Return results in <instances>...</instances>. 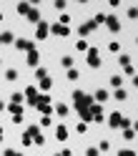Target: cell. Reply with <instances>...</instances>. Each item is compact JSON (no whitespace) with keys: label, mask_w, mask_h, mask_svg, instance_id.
<instances>
[{"label":"cell","mask_w":138,"mask_h":156,"mask_svg":"<svg viewBox=\"0 0 138 156\" xmlns=\"http://www.w3.org/2000/svg\"><path fill=\"white\" fill-rule=\"evenodd\" d=\"M73 103H75V108H78V113H81L83 121H93V98L88 93L75 91L73 93Z\"/></svg>","instance_id":"obj_1"},{"label":"cell","mask_w":138,"mask_h":156,"mask_svg":"<svg viewBox=\"0 0 138 156\" xmlns=\"http://www.w3.org/2000/svg\"><path fill=\"white\" fill-rule=\"evenodd\" d=\"M108 126L111 129H128V119H123L121 113H111L108 116Z\"/></svg>","instance_id":"obj_2"},{"label":"cell","mask_w":138,"mask_h":156,"mask_svg":"<svg viewBox=\"0 0 138 156\" xmlns=\"http://www.w3.org/2000/svg\"><path fill=\"white\" fill-rule=\"evenodd\" d=\"M88 66H91V68H101V53H98L95 51V48H88Z\"/></svg>","instance_id":"obj_3"},{"label":"cell","mask_w":138,"mask_h":156,"mask_svg":"<svg viewBox=\"0 0 138 156\" xmlns=\"http://www.w3.org/2000/svg\"><path fill=\"white\" fill-rule=\"evenodd\" d=\"M105 28H108V30H113V33H118V30H121V20H118V18L116 15H105Z\"/></svg>","instance_id":"obj_4"},{"label":"cell","mask_w":138,"mask_h":156,"mask_svg":"<svg viewBox=\"0 0 138 156\" xmlns=\"http://www.w3.org/2000/svg\"><path fill=\"white\" fill-rule=\"evenodd\" d=\"M48 33H50V25H48L45 20H40L38 28H35V38H38V41H43V38H48Z\"/></svg>","instance_id":"obj_5"},{"label":"cell","mask_w":138,"mask_h":156,"mask_svg":"<svg viewBox=\"0 0 138 156\" xmlns=\"http://www.w3.org/2000/svg\"><path fill=\"white\" fill-rule=\"evenodd\" d=\"M38 133H40V129H38V126H30V129L25 131V136H23V146H30V144H33V139H35Z\"/></svg>","instance_id":"obj_6"},{"label":"cell","mask_w":138,"mask_h":156,"mask_svg":"<svg viewBox=\"0 0 138 156\" xmlns=\"http://www.w3.org/2000/svg\"><path fill=\"white\" fill-rule=\"evenodd\" d=\"M50 33H53V35H58V38H65L68 33H71V28L63 25V23H55V25L50 28Z\"/></svg>","instance_id":"obj_7"},{"label":"cell","mask_w":138,"mask_h":156,"mask_svg":"<svg viewBox=\"0 0 138 156\" xmlns=\"http://www.w3.org/2000/svg\"><path fill=\"white\" fill-rule=\"evenodd\" d=\"M118 63L123 66V71H126L128 76H133V66H131V55H126V53H123V55H118Z\"/></svg>","instance_id":"obj_8"},{"label":"cell","mask_w":138,"mask_h":156,"mask_svg":"<svg viewBox=\"0 0 138 156\" xmlns=\"http://www.w3.org/2000/svg\"><path fill=\"white\" fill-rule=\"evenodd\" d=\"M25 61H28V66H30V68H38V63H40V53L33 48V51H28V58H25Z\"/></svg>","instance_id":"obj_9"},{"label":"cell","mask_w":138,"mask_h":156,"mask_svg":"<svg viewBox=\"0 0 138 156\" xmlns=\"http://www.w3.org/2000/svg\"><path fill=\"white\" fill-rule=\"evenodd\" d=\"M95 28H98V23H95V20H88V23H83L81 28H78V33H81V35H88V33H93Z\"/></svg>","instance_id":"obj_10"},{"label":"cell","mask_w":138,"mask_h":156,"mask_svg":"<svg viewBox=\"0 0 138 156\" xmlns=\"http://www.w3.org/2000/svg\"><path fill=\"white\" fill-rule=\"evenodd\" d=\"M15 48H18V51H33V43L30 41H25V38H18V41H15Z\"/></svg>","instance_id":"obj_11"},{"label":"cell","mask_w":138,"mask_h":156,"mask_svg":"<svg viewBox=\"0 0 138 156\" xmlns=\"http://www.w3.org/2000/svg\"><path fill=\"white\" fill-rule=\"evenodd\" d=\"M93 121L103 123V106L101 103H93Z\"/></svg>","instance_id":"obj_12"},{"label":"cell","mask_w":138,"mask_h":156,"mask_svg":"<svg viewBox=\"0 0 138 156\" xmlns=\"http://www.w3.org/2000/svg\"><path fill=\"white\" fill-rule=\"evenodd\" d=\"M25 98H28V103L35 106V101H38V88H33V86H30V88H25Z\"/></svg>","instance_id":"obj_13"},{"label":"cell","mask_w":138,"mask_h":156,"mask_svg":"<svg viewBox=\"0 0 138 156\" xmlns=\"http://www.w3.org/2000/svg\"><path fill=\"white\" fill-rule=\"evenodd\" d=\"M95 101H98V103H105V101H108V91H105V88H98V91H95Z\"/></svg>","instance_id":"obj_14"},{"label":"cell","mask_w":138,"mask_h":156,"mask_svg":"<svg viewBox=\"0 0 138 156\" xmlns=\"http://www.w3.org/2000/svg\"><path fill=\"white\" fill-rule=\"evenodd\" d=\"M38 83H40V88H43V91H50V86H53V81H50V78H48V76L38 78Z\"/></svg>","instance_id":"obj_15"},{"label":"cell","mask_w":138,"mask_h":156,"mask_svg":"<svg viewBox=\"0 0 138 156\" xmlns=\"http://www.w3.org/2000/svg\"><path fill=\"white\" fill-rule=\"evenodd\" d=\"M28 20L30 23H40V13H38L35 8H30V10H28Z\"/></svg>","instance_id":"obj_16"},{"label":"cell","mask_w":138,"mask_h":156,"mask_svg":"<svg viewBox=\"0 0 138 156\" xmlns=\"http://www.w3.org/2000/svg\"><path fill=\"white\" fill-rule=\"evenodd\" d=\"M55 136H58V141H65V139H68V129H65V126H58V129H55Z\"/></svg>","instance_id":"obj_17"},{"label":"cell","mask_w":138,"mask_h":156,"mask_svg":"<svg viewBox=\"0 0 138 156\" xmlns=\"http://www.w3.org/2000/svg\"><path fill=\"white\" fill-rule=\"evenodd\" d=\"M38 108L43 111V116H50V113H53V106H50V103H38Z\"/></svg>","instance_id":"obj_18"},{"label":"cell","mask_w":138,"mask_h":156,"mask_svg":"<svg viewBox=\"0 0 138 156\" xmlns=\"http://www.w3.org/2000/svg\"><path fill=\"white\" fill-rule=\"evenodd\" d=\"M10 113L13 116H23V106L20 103H10Z\"/></svg>","instance_id":"obj_19"},{"label":"cell","mask_w":138,"mask_h":156,"mask_svg":"<svg viewBox=\"0 0 138 156\" xmlns=\"http://www.w3.org/2000/svg\"><path fill=\"white\" fill-rule=\"evenodd\" d=\"M28 10H30V5H28L25 0H23V3H18V13H20V15H28Z\"/></svg>","instance_id":"obj_20"},{"label":"cell","mask_w":138,"mask_h":156,"mask_svg":"<svg viewBox=\"0 0 138 156\" xmlns=\"http://www.w3.org/2000/svg\"><path fill=\"white\" fill-rule=\"evenodd\" d=\"M5 81H18V71H15V68L5 71Z\"/></svg>","instance_id":"obj_21"},{"label":"cell","mask_w":138,"mask_h":156,"mask_svg":"<svg viewBox=\"0 0 138 156\" xmlns=\"http://www.w3.org/2000/svg\"><path fill=\"white\" fill-rule=\"evenodd\" d=\"M55 113H58V116H68V106H65V103H58V106H55Z\"/></svg>","instance_id":"obj_22"},{"label":"cell","mask_w":138,"mask_h":156,"mask_svg":"<svg viewBox=\"0 0 138 156\" xmlns=\"http://www.w3.org/2000/svg\"><path fill=\"white\" fill-rule=\"evenodd\" d=\"M131 139H136V131L133 129H123V141H131Z\"/></svg>","instance_id":"obj_23"},{"label":"cell","mask_w":138,"mask_h":156,"mask_svg":"<svg viewBox=\"0 0 138 156\" xmlns=\"http://www.w3.org/2000/svg\"><path fill=\"white\" fill-rule=\"evenodd\" d=\"M65 78H68V81H78V71H75V68H68Z\"/></svg>","instance_id":"obj_24"},{"label":"cell","mask_w":138,"mask_h":156,"mask_svg":"<svg viewBox=\"0 0 138 156\" xmlns=\"http://www.w3.org/2000/svg\"><path fill=\"white\" fill-rule=\"evenodd\" d=\"M60 63H63V68H73V58H71V55H63Z\"/></svg>","instance_id":"obj_25"},{"label":"cell","mask_w":138,"mask_h":156,"mask_svg":"<svg viewBox=\"0 0 138 156\" xmlns=\"http://www.w3.org/2000/svg\"><path fill=\"white\" fill-rule=\"evenodd\" d=\"M126 98H128V93L123 88H116V101H126Z\"/></svg>","instance_id":"obj_26"},{"label":"cell","mask_w":138,"mask_h":156,"mask_svg":"<svg viewBox=\"0 0 138 156\" xmlns=\"http://www.w3.org/2000/svg\"><path fill=\"white\" fill-rule=\"evenodd\" d=\"M131 20H138V8H128V13H126Z\"/></svg>","instance_id":"obj_27"},{"label":"cell","mask_w":138,"mask_h":156,"mask_svg":"<svg viewBox=\"0 0 138 156\" xmlns=\"http://www.w3.org/2000/svg\"><path fill=\"white\" fill-rule=\"evenodd\" d=\"M0 35H3V43H15V38H13V33H0Z\"/></svg>","instance_id":"obj_28"},{"label":"cell","mask_w":138,"mask_h":156,"mask_svg":"<svg viewBox=\"0 0 138 156\" xmlns=\"http://www.w3.org/2000/svg\"><path fill=\"white\" fill-rule=\"evenodd\" d=\"M75 48H78V51H83V53H85V51H88L91 45H88V41H78V43H75Z\"/></svg>","instance_id":"obj_29"},{"label":"cell","mask_w":138,"mask_h":156,"mask_svg":"<svg viewBox=\"0 0 138 156\" xmlns=\"http://www.w3.org/2000/svg\"><path fill=\"white\" fill-rule=\"evenodd\" d=\"M111 83L116 86V88H121V83H123V78H121V76H113V78H111Z\"/></svg>","instance_id":"obj_30"},{"label":"cell","mask_w":138,"mask_h":156,"mask_svg":"<svg viewBox=\"0 0 138 156\" xmlns=\"http://www.w3.org/2000/svg\"><path fill=\"white\" fill-rule=\"evenodd\" d=\"M10 101H13V103H23V93H13Z\"/></svg>","instance_id":"obj_31"},{"label":"cell","mask_w":138,"mask_h":156,"mask_svg":"<svg viewBox=\"0 0 138 156\" xmlns=\"http://www.w3.org/2000/svg\"><path fill=\"white\" fill-rule=\"evenodd\" d=\"M53 5L58 8V10H63V13H65V0H55V3H53Z\"/></svg>","instance_id":"obj_32"},{"label":"cell","mask_w":138,"mask_h":156,"mask_svg":"<svg viewBox=\"0 0 138 156\" xmlns=\"http://www.w3.org/2000/svg\"><path fill=\"white\" fill-rule=\"evenodd\" d=\"M108 51H111V53H118V51H121V45H118V43H116V41H113V43H111V45H108Z\"/></svg>","instance_id":"obj_33"},{"label":"cell","mask_w":138,"mask_h":156,"mask_svg":"<svg viewBox=\"0 0 138 156\" xmlns=\"http://www.w3.org/2000/svg\"><path fill=\"white\" fill-rule=\"evenodd\" d=\"M85 131H88V123L81 121V123H78V133H85Z\"/></svg>","instance_id":"obj_34"},{"label":"cell","mask_w":138,"mask_h":156,"mask_svg":"<svg viewBox=\"0 0 138 156\" xmlns=\"http://www.w3.org/2000/svg\"><path fill=\"white\" fill-rule=\"evenodd\" d=\"M118 156H136L131 149H121V151H118Z\"/></svg>","instance_id":"obj_35"},{"label":"cell","mask_w":138,"mask_h":156,"mask_svg":"<svg viewBox=\"0 0 138 156\" xmlns=\"http://www.w3.org/2000/svg\"><path fill=\"white\" fill-rule=\"evenodd\" d=\"M108 149H111V144H108V141H101V146H98V151H108Z\"/></svg>","instance_id":"obj_36"},{"label":"cell","mask_w":138,"mask_h":156,"mask_svg":"<svg viewBox=\"0 0 138 156\" xmlns=\"http://www.w3.org/2000/svg\"><path fill=\"white\" fill-rule=\"evenodd\" d=\"M60 23H63V25H68V23H71V15L63 13V15H60Z\"/></svg>","instance_id":"obj_37"},{"label":"cell","mask_w":138,"mask_h":156,"mask_svg":"<svg viewBox=\"0 0 138 156\" xmlns=\"http://www.w3.org/2000/svg\"><path fill=\"white\" fill-rule=\"evenodd\" d=\"M43 76H48V71H45V68H38V71H35V78H43Z\"/></svg>","instance_id":"obj_38"},{"label":"cell","mask_w":138,"mask_h":156,"mask_svg":"<svg viewBox=\"0 0 138 156\" xmlns=\"http://www.w3.org/2000/svg\"><path fill=\"white\" fill-rule=\"evenodd\" d=\"M93 20H95V23H98V25H101V23H103V20H105V15H103V13H98V15H95V18H93Z\"/></svg>","instance_id":"obj_39"},{"label":"cell","mask_w":138,"mask_h":156,"mask_svg":"<svg viewBox=\"0 0 138 156\" xmlns=\"http://www.w3.org/2000/svg\"><path fill=\"white\" fill-rule=\"evenodd\" d=\"M40 126H50V116H43V119H40Z\"/></svg>","instance_id":"obj_40"},{"label":"cell","mask_w":138,"mask_h":156,"mask_svg":"<svg viewBox=\"0 0 138 156\" xmlns=\"http://www.w3.org/2000/svg\"><path fill=\"white\" fill-rule=\"evenodd\" d=\"M98 154H101L98 149H88V151H85V156H98Z\"/></svg>","instance_id":"obj_41"},{"label":"cell","mask_w":138,"mask_h":156,"mask_svg":"<svg viewBox=\"0 0 138 156\" xmlns=\"http://www.w3.org/2000/svg\"><path fill=\"white\" fill-rule=\"evenodd\" d=\"M5 156H23V154H18V151H5Z\"/></svg>","instance_id":"obj_42"},{"label":"cell","mask_w":138,"mask_h":156,"mask_svg":"<svg viewBox=\"0 0 138 156\" xmlns=\"http://www.w3.org/2000/svg\"><path fill=\"white\" fill-rule=\"evenodd\" d=\"M108 3H111L113 8H118V5H121V0H108Z\"/></svg>","instance_id":"obj_43"},{"label":"cell","mask_w":138,"mask_h":156,"mask_svg":"<svg viewBox=\"0 0 138 156\" xmlns=\"http://www.w3.org/2000/svg\"><path fill=\"white\" fill-rule=\"evenodd\" d=\"M25 3H28V5H38V3H40V0H25Z\"/></svg>","instance_id":"obj_44"},{"label":"cell","mask_w":138,"mask_h":156,"mask_svg":"<svg viewBox=\"0 0 138 156\" xmlns=\"http://www.w3.org/2000/svg\"><path fill=\"white\" fill-rule=\"evenodd\" d=\"M133 86H138V76H133Z\"/></svg>","instance_id":"obj_45"},{"label":"cell","mask_w":138,"mask_h":156,"mask_svg":"<svg viewBox=\"0 0 138 156\" xmlns=\"http://www.w3.org/2000/svg\"><path fill=\"white\" fill-rule=\"evenodd\" d=\"M0 111H5V103H3V101H0Z\"/></svg>","instance_id":"obj_46"},{"label":"cell","mask_w":138,"mask_h":156,"mask_svg":"<svg viewBox=\"0 0 138 156\" xmlns=\"http://www.w3.org/2000/svg\"><path fill=\"white\" fill-rule=\"evenodd\" d=\"M133 129H136V131H138V121H136V123H133Z\"/></svg>","instance_id":"obj_47"},{"label":"cell","mask_w":138,"mask_h":156,"mask_svg":"<svg viewBox=\"0 0 138 156\" xmlns=\"http://www.w3.org/2000/svg\"><path fill=\"white\" fill-rule=\"evenodd\" d=\"M0 141H3V129H0Z\"/></svg>","instance_id":"obj_48"},{"label":"cell","mask_w":138,"mask_h":156,"mask_svg":"<svg viewBox=\"0 0 138 156\" xmlns=\"http://www.w3.org/2000/svg\"><path fill=\"white\" fill-rule=\"evenodd\" d=\"M78 3H88V0H78Z\"/></svg>","instance_id":"obj_49"},{"label":"cell","mask_w":138,"mask_h":156,"mask_svg":"<svg viewBox=\"0 0 138 156\" xmlns=\"http://www.w3.org/2000/svg\"><path fill=\"white\" fill-rule=\"evenodd\" d=\"M0 43H3V35H0Z\"/></svg>","instance_id":"obj_50"},{"label":"cell","mask_w":138,"mask_h":156,"mask_svg":"<svg viewBox=\"0 0 138 156\" xmlns=\"http://www.w3.org/2000/svg\"><path fill=\"white\" fill-rule=\"evenodd\" d=\"M0 20H3V13H0Z\"/></svg>","instance_id":"obj_51"},{"label":"cell","mask_w":138,"mask_h":156,"mask_svg":"<svg viewBox=\"0 0 138 156\" xmlns=\"http://www.w3.org/2000/svg\"><path fill=\"white\" fill-rule=\"evenodd\" d=\"M55 156H63V154H55Z\"/></svg>","instance_id":"obj_52"},{"label":"cell","mask_w":138,"mask_h":156,"mask_svg":"<svg viewBox=\"0 0 138 156\" xmlns=\"http://www.w3.org/2000/svg\"><path fill=\"white\" fill-rule=\"evenodd\" d=\"M136 43H138V41H136Z\"/></svg>","instance_id":"obj_53"}]
</instances>
